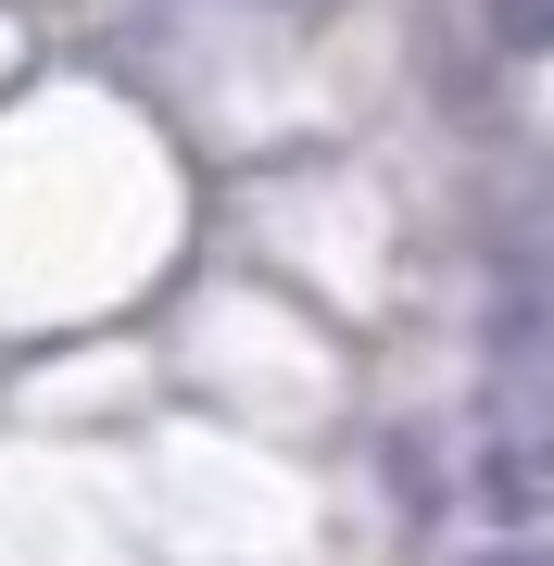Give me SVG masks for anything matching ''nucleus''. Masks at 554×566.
<instances>
[{
	"instance_id": "nucleus-2",
	"label": "nucleus",
	"mask_w": 554,
	"mask_h": 566,
	"mask_svg": "<svg viewBox=\"0 0 554 566\" xmlns=\"http://www.w3.org/2000/svg\"><path fill=\"white\" fill-rule=\"evenodd\" d=\"M492 39L504 51H554V0H492Z\"/></svg>"
},
{
	"instance_id": "nucleus-1",
	"label": "nucleus",
	"mask_w": 554,
	"mask_h": 566,
	"mask_svg": "<svg viewBox=\"0 0 554 566\" xmlns=\"http://www.w3.org/2000/svg\"><path fill=\"white\" fill-rule=\"evenodd\" d=\"M453 504L492 528H554V378H504L453 416Z\"/></svg>"
},
{
	"instance_id": "nucleus-3",
	"label": "nucleus",
	"mask_w": 554,
	"mask_h": 566,
	"mask_svg": "<svg viewBox=\"0 0 554 566\" xmlns=\"http://www.w3.org/2000/svg\"><path fill=\"white\" fill-rule=\"evenodd\" d=\"M479 566H554V554H479Z\"/></svg>"
}]
</instances>
